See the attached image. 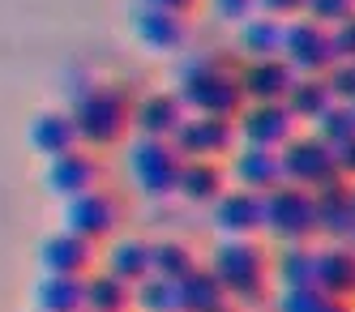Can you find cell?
<instances>
[{
	"label": "cell",
	"mask_w": 355,
	"mask_h": 312,
	"mask_svg": "<svg viewBox=\"0 0 355 312\" xmlns=\"http://www.w3.org/2000/svg\"><path fill=\"white\" fill-rule=\"evenodd\" d=\"M240 56L227 47H189L171 60V90L180 94L189 116H218L236 120L244 112L240 90Z\"/></svg>",
	"instance_id": "cell-1"
},
{
	"label": "cell",
	"mask_w": 355,
	"mask_h": 312,
	"mask_svg": "<svg viewBox=\"0 0 355 312\" xmlns=\"http://www.w3.org/2000/svg\"><path fill=\"white\" fill-rule=\"evenodd\" d=\"M206 270L218 278L223 295L240 312H266L274 304V252L261 236L252 240H218Z\"/></svg>",
	"instance_id": "cell-2"
},
{
	"label": "cell",
	"mask_w": 355,
	"mask_h": 312,
	"mask_svg": "<svg viewBox=\"0 0 355 312\" xmlns=\"http://www.w3.org/2000/svg\"><path fill=\"white\" fill-rule=\"evenodd\" d=\"M133 98L137 90L120 77H98L90 90H82L78 98H69V116L78 128V141L86 150H112L133 133Z\"/></svg>",
	"instance_id": "cell-3"
},
{
	"label": "cell",
	"mask_w": 355,
	"mask_h": 312,
	"mask_svg": "<svg viewBox=\"0 0 355 312\" xmlns=\"http://www.w3.org/2000/svg\"><path fill=\"white\" fill-rule=\"evenodd\" d=\"M124 171H129V184L150 197V201H167L180 189V171H184V159L171 141H159V137H133L124 146Z\"/></svg>",
	"instance_id": "cell-4"
},
{
	"label": "cell",
	"mask_w": 355,
	"mask_h": 312,
	"mask_svg": "<svg viewBox=\"0 0 355 312\" xmlns=\"http://www.w3.org/2000/svg\"><path fill=\"white\" fill-rule=\"evenodd\" d=\"M124 218H129V201H124L116 189H94V193H82L73 201H60V231H73L90 244H112L120 236Z\"/></svg>",
	"instance_id": "cell-5"
},
{
	"label": "cell",
	"mask_w": 355,
	"mask_h": 312,
	"mask_svg": "<svg viewBox=\"0 0 355 312\" xmlns=\"http://www.w3.org/2000/svg\"><path fill=\"white\" fill-rule=\"evenodd\" d=\"M266 218H261V240L274 244H317V201L309 189L278 184L261 197Z\"/></svg>",
	"instance_id": "cell-6"
},
{
	"label": "cell",
	"mask_w": 355,
	"mask_h": 312,
	"mask_svg": "<svg viewBox=\"0 0 355 312\" xmlns=\"http://www.w3.org/2000/svg\"><path fill=\"white\" fill-rule=\"evenodd\" d=\"M278 159H283V184L317 193V189L329 184V180H338L334 150H329L317 133H309V128H300V133L278 150Z\"/></svg>",
	"instance_id": "cell-7"
},
{
	"label": "cell",
	"mask_w": 355,
	"mask_h": 312,
	"mask_svg": "<svg viewBox=\"0 0 355 312\" xmlns=\"http://www.w3.org/2000/svg\"><path fill=\"white\" fill-rule=\"evenodd\" d=\"M103 184H107V163H103L98 150H86V146L69 150V154H60V159H52L43 167V189L56 201H73V197L94 193Z\"/></svg>",
	"instance_id": "cell-8"
},
{
	"label": "cell",
	"mask_w": 355,
	"mask_h": 312,
	"mask_svg": "<svg viewBox=\"0 0 355 312\" xmlns=\"http://www.w3.org/2000/svg\"><path fill=\"white\" fill-rule=\"evenodd\" d=\"M171 146L180 150V159H214L227 163L240 146V128L236 120H218V116H184V124L175 128Z\"/></svg>",
	"instance_id": "cell-9"
},
{
	"label": "cell",
	"mask_w": 355,
	"mask_h": 312,
	"mask_svg": "<svg viewBox=\"0 0 355 312\" xmlns=\"http://www.w3.org/2000/svg\"><path fill=\"white\" fill-rule=\"evenodd\" d=\"M129 26L146 51L155 56H184L193 47V21L180 17V13H167V9H150V5H137L133 0V13H129Z\"/></svg>",
	"instance_id": "cell-10"
},
{
	"label": "cell",
	"mask_w": 355,
	"mask_h": 312,
	"mask_svg": "<svg viewBox=\"0 0 355 312\" xmlns=\"http://www.w3.org/2000/svg\"><path fill=\"white\" fill-rule=\"evenodd\" d=\"M236 128H240V146H261V150H283L300 133L287 103H244Z\"/></svg>",
	"instance_id": "cell-11"
},
{
	"label": "cell",
	"mask_w": 355,
	"mask_h": 312,
	"mask_svg": "<svg viewBox=\"0 0 355 312\" xmlns=\"http://www.w3.org/2000/svg\"><path fill=\"white\" fill-rule=\"evenodd\" d=\"M283 60L300 73V77H321L329 64H334V47H329V31L309 17L287 21L283 35Z\"/></svg>",
	"instance_id": "cell-12"
},
{
	"label": "cell",
	"mask_w": 355,
	"mask_h": 312,
	"mask_svg": "<svg viewBox=\"0 0 355 312\" xmlns=\"http://www.w3.org/2000/svg\"><path fill=\"white\" fill-rule=\"evenodd\" d=\"M103 266V248L73 236V231H52L39 244V274H69V278H86Z\"/></svg>",
	"instance_id": "cell-13"
},
{
	"label": "cell",
	"mask_w": 355,
	"mask_h": 312,
	"mask_svg": "<svg viewBox=\"0 0 355 312\" xmlns=\"http://www.w3.org/2000/svg\"><path fill=\"white\" fill-rule=\"evenodd\" d=\"M184 103L175 90H137L133 98V137H159L171 141L175 128L184 124Z\"/></svg>",
	"instance_id": "cell-14"
},
{
	"label": "cell",
	"mask_w": 355,
	"mask_h": 312,
	"mask_svg": "<svg viewBox=\"0 0 355 312\" xmlns=\"http://www.w3.org/2000/svg\"><path fill=\"white\" fill-rule=\"evenodd\" d=\"M261 218H266L261 193L227 189L210 205V223H214V231H218L223 240H252V236H261Z\"/></svg>",
	"instance_id": "cell-15"
},
{
	"label": "cell",
	"mask_w": 355,
	"mask_h": 312,
	"mask_svg": "<svg viewBox=\"0 0 355 312\" xmlns=\"http://www.w3.org/2000/svg\"><path fill=\"white\" fill-rule=\"evenodd\" d=\"M227 180L232 189H244V193H270L283 184V159L278 150H261V146H236V154L227 159Z\"/></svg>",
	"instance_id": "cell-16"
},
{
	"label": "cell",
	"mask_w": 355,
	"mask_h": 312,
	"mask_svg": "<svg viewBox=\"0 0 355 312\" xmlns=\"http://www.w3.org/2000/svg\"><path fill=\"white\" fill-rule=\"evenodd\" d=\"M295 77H300V73H295L283 56H274V60H244V64H240L244 103H287Z\"/></svg>",
	"instance_id": "cell-17"
},
{
	"label": "cell",
	"mask_w": 355,
	"mask_h": 312,
	"mask_svg": "<svg viewBox=\"0 0 355 312\" xmlns=\"http://www.w3.org/2000/svg\"><path fill=\"white\" fill-rule=\"evenodd\" d=\"M317 201V236L329 244H343L355 236V205H351V180H329L325 189L313 193Z\"/></svg>",
	"instance_id": "cell-18"
},
{
	"label": "cell",
	"mask_w": 355,
	"mask_h": 312,
	"mask_svg": "<svg viewBox=\"0 0 355 312\" xmlns=\"http://www.w3.org/2000/svg\"><path fill=\"white\" fill-rule=\"evenodd\" d=\"M26 146L39 154V159H60V154L78 150V128H73V116L64 107H47V112H35L31 124H26Z\"/></svg>",
	"instance_id": "cell-19"
},
{
	"label": "cell",
	"mask_w": 355,
	"mask_h": 312,
	"mask_svg": "<svg viewBox=\"0 0 355 312\" xmlns=\"http://www.w3.org/2000/svg\"><path fill=\"white\" fill-rule=\"evenodd\" d=\"M317 291L355 304V248L343 244H317Z\"/></svg>",
	"instance_id": "cell-20"
},
{
	"label": "cell",
	"mask_w": 355,
	"mask_h": 312,
	"mask_svg": "<svg viewBox=\"0 0 355 312\" xmlns=\"http://www.w3.org/2000/svg\"><path fill=\"white\" fill-rule=\"evenodd\" d=\"M232 180H227V163H214V159H184V171H180V189L175 197L189 201V205H214Z\"/></svg>",
	"instance_id": "cell-21"
},
{
	"label": "cell",
	"mask_w": 355,
	"mask_h": 312,
	"mask_svg": "<svg viewBox=\"0 0 355 312\" xmlns=\"http://www.w3.org/2000/svg\"><path fill=\"white\" fill-rule=\"evenodd\" d=\"M283 35H287V21L252 13L248 21L236 26V56L240 60H274V56H283Z\"/></svg>",
	"instance_id": "cell-22"
},
{
	"label": "cell",
	"mask_w": 355,
	"mask_h": 312,
	"mask_svg": "<svg viewBox=\"0 0 355 312\" xmlns=\"http://www.w3.org/2000/svg\"><path fill=\"white\" fill-rule=\"evenodd\" d=\"M274 287L278 291L317 287V244H278L274 248Z\"/></svg>",
	"instance_id": "cell-23"
},
{
	"label": "cell",
	"mask_w": 355,
	"mask_h": 312,
	"mask_svg": "<svg viewBox=\"0 0 355 312\" xmlns=\"http://www.w3.org/2000/svg\"><path fill=\"white\" fill-rule=\"evenodd\" d=\"M150 244L146 236H116L107 248H103V270L116 274L120 282L137 287L141 278H150Z\"/></svg>",
	"instance_id": "cell-24"
},
{
	"label": "cell",
	"mask_w": 355,
	"mask_h": 312,
	"mask_svg": "<svg viewBox=\"0 0 355 312\" xmlns=\"http://www.w3.org/2000/svg\"><path fill=\"white\" fill-rule=\"evenodd\" d=\"M35 312H82L86 308V278L69 274H39L31 287Z\"/></svg>",
	"instance_id": "cell-25"
},
{
	"label": "cell",
	"mask_w": 355,
	"mask_h": 312,
	"mask_svg": "<svg viewBox=\"0 0 355 312\" xmlns=\"http://www.w3.org/2000/svg\"><path fill=\"white\" fill-rule=\"evenodd\" d=\"M201 270V257H197V248L193 244H184V240H155L150 244V274L155 278H167V282H184L189 274H197Z\"/></svg>",
	"instance_id": "cell-26"
},
{
	"label": "cell",
	"mask_w": 355,
	"mask_h": 312,
	"mask_svg": "<svg viewBox=\"0 0 355 312\" xmlns=\"http://www.w3.org/2000/svg\"><path fill=\"white\" fill-rule=\"evenodd\" d=\"M329 107H334V94L325 86V73L321 77H295V86L287 94V112L295 116L300 128H313Z\"/></svg>",
	"instance_id": "cell-27"
},
{
	"label": "cell",
	"mask_w": 355,
	"mask_h": 312,
	"mask_svg": "<svg viewBox=\"0 0 355 312\" xmlns=\"http://www.w3.org/2000/svg\"><path fill=\"white\" fill-rule=\"evenodd\" d=\"M86 312H133V287L98 266L86 274Z\"/></svg>",
	"instance_id": "cell-28"
},
{
	"label": "cell",
	"mask_w": 355,
	"mask_h": 312,
	"mask_svg": "<svg viewBox=\"0 0 355 312\" xmlns=\"http://www.w3.org/2000/svg\"><path fill=\"white\" fill-rule=\"evenodd\" d=\"M223 304H232V300L223 295L218 278H214L206 266L180 282V312H218Z\"/></svg>",
	"instance_id": "cell-29"
},
{
	"label": "cell",
	"mask_w": 355,
	"mask_h": 312,
	"mask_svg": "<svg viewBox=\"0 0 355 312\" xmlns=\"http://www.w3.org/2000/svg\"><path fill=\"white\" fill-rule=\"evenodd\" d=\"M270 312H355V304L334 300L317 287H304V291H274Z\"/></svg>",
	"instance_id": "cell-30"
},
{
	"label": "cell",
	"mask_w": 355,
	"mask_h": 312,
	"mask_svg": "<svg viewBox=\"0 0 355 312\" xmlns=\"http://www.w3.org/2000/svg\"><path fill=\"white\" fill-rule=\"evenodd\" d=\"M133 312H180V282L167 278H141L133 287Z\"/></svg>",
	"instance_id": "cell-31"
},
{
	"label": "cell",
	"mask_w": 355,
	"mask_h": 312,
	"mask_svg": "<svg viewBox=\"0 0 355 312\" xmlns=\"http://www.w3.org/2000/svg\"><path fill=\"white\" fill-rule=\"evenodd\" d=\"M309 133H317L329 150H338L343 141H351L355 137V107H347V103H334V107H329Z\"/></svg>",
	"instance_id": "cell-32"
},
{
	"label": "cell",
	"mask_w": 355,
	"mask_h": 312,
	"mask_svg": "<svg viewBox=\"0 0 355 312\" xmlns=\"http://www.w3.org/2000/svg\"><path fill=\"white\" fill-rule=\"evenodd\" d=\"M304 17L325 26V31H334L338 21L355 17V0H309V5H304Z\"/></svg>",
	"instance_id": "cell-33"
},
{
	"label": "cell",
	"mask_w": 355,
	"mask_h": 312,
	"mask_svg": "<svg viewBox=\"0 0 355 312\" xmlns=\"http://www.w3.org/2000/svg\"><path fill=\"white\" fill-rule=\"evenodd\" d=\"M325 86H329V94H334V103L355 107V60L329 64V69H325Z\"/></svg>",
	"instance_id": "cell-34"
},
{
	"label": "cell",
	"mask_w": 355,
	"mask_h": 312,
	"mask_svg": "<svg viewBox=\"0 0 355 312\" xmlns=\"http://www.w3.org/2000/svg\"><path fill=\"white\" fill-rule=\"evenodd\" d=\"M210 13L223 26H232V31H236L240 21H248L252 13H257V0H210Z\"/></svg>",
	"instance_id": "cell-35"
},
{
	"label": "cell",
	"mask_w": 355,
	"mask_h": 312,
	"mask_svg": "<svg viewBox=\"0 0 355 312\" xmlns=\"http://www.w3.org/2000/svg\"><path fill=\"white\" fill-rule=\"evenodd\" d=\"M329 47H334V64L338 60H355V17L338 21L334 31H329Z\"/></svg>",
	"instance_id": "cell-36"
},
{
	"label": "cell",
	"mask_w": 355,
	"mask_h": 312,
	"mask_svg": "<svg viewBox=\"0 0 355 312\" xmlns=\"http://www.w3.org/2000/svg\"><path fill=\"white\" fill-rule=\"evenodd\" d=\"M304 5L309 0H257V13L278 17V21H295V17H304Z\"/></svg>",
	"instance_id": "cell-37"
},
{
	"label": "cell",
	"mask_w": 355,
	"mask_h": 312,
	"mask_svg": "<svg viewBox=\"0 0 355 312\" xmlns=\"http://www.w3.org/2000/svg\"><path fill=\"white\" fill-rule=\"evenodd\" d=\"M137 5H150V9H167V13H180V17H193L201 9V0H137Z\"/></svg>",
	"instance_id": "cell-38"
},
{
	"label": "cell",
	"mask_w": 355,
	"mask_h": 312,
	"mask_svg": "<svg viewBox=\"0 0 355 312\" xmlns=\"http://www.w3.org/2000/svg\"><path fill=\"white\" fill-rule=\"evenodd\" d=\"M334 163H338V175L355 184V137H351V141H343V146L334 150Z\"/></svg>",
	"instance_id": "cell-39"
},
{
	"label": "cell",
	"mask_w": 355,
	"mask_h": 312,
	"mask_svg": "<svg viewBox=\"0 0 355 312\" xmlns=\"http://www.w3.org/2000/svg\"><path fill=\"white\" fill-rule=\"evenodd\" d=\"M218 312H240V308H236V304H223V308H218Z\"/></svg>",
	"instance_id": "cell-40"
},
{
	"label": "cell",
	"mask_w": 355,
	"mask_h": 312,
	"mask_svg": "<svg viewBox=\"0 0 355 312\" xmlns=\"http://www.w3.org/2000/svg\"><path fill=\"white\" fill-rule=\"evenodd\" d=\"M351 205H355V184H351Z\"/></svg>",
	"instance_id": "cell-41"
},
{
	"label": "cell",
	"mask_w": 355,
	"mask_h": 312,
	"mask_svg": "<svg viewBox=\"0 0 355 312\" xmlns=\"http://www.w3.org/2000/svg\"><path fill=\"white\" fill-rule=\"evenodd\" d=\"M347 244H351V248H355V236H351V240H347Z\"/></svg>",
	"instance_id": "cell-42"
},
{
	"label": "cell",
	"mask_w": 355,
	"mask_h": 312,
	"mask_svg": "<svg viewBox=\"0 0 355 312\" xmlns=\"http://www.w3.org/2000/svg\"><path fill=\"white\" fill-rule=\"evenodd\" d=\"M82 312H86V308H82Z\"/></svg>",
	"instance_id": "cell-43"
},
{
	"label": "cell",
	"mask_w": 355,
	"mask_h": 312,
	"mask_svg": "<svg viewBox=\"0 0 355 312\" xmlns=\"http://www.w3.org/2000/svg\"><path fill=\"white\" fill-rule=\"evenodd\" d=\"M266 312H270V308H266Z\"/></svg>",
	"instance_id": "cell-44"
}]
</instances>
